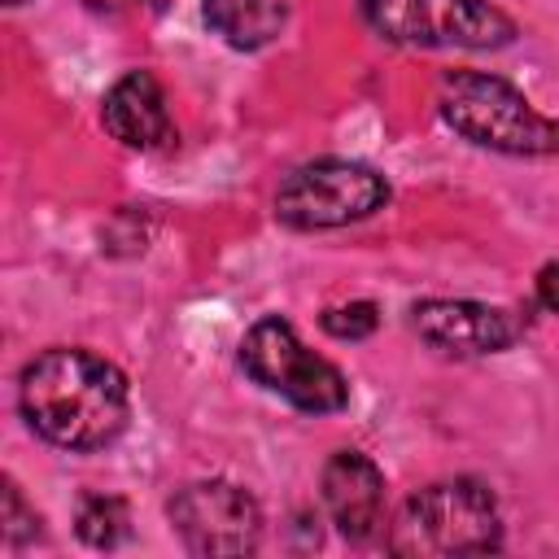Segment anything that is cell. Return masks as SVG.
Returning a JSON list of instances; mask_svg holds the SVG:
<instances>
[{
	"instance_id": "1",
	"label": "cell",
	"mask_w": 559,
	"mask_h": 559,
	"mask_svg": "<svg viewBox=\"0 0 559 559\" xmlns=\"http://www.w3.org/2000/svg\"><path fill=\"white\" fill-rule=\"evenodd\" d=\"M17 406L26 424L57 450L87 454L122 437L131 419L127 376L92 349H44L22 367Z\"/></svg>"
},
{
	"instance_id": "2",
	"label": "cell",
	"mask_w": 559,
	"mask_h": 559,
	"mask_svg": "<svg viewBox=\"0 0 559 559\" xmlns=\"http://www.w3.org/2000/svg\"><path fill=\"white\" fill-rule=\"evenodd\" d=\"M437 109L450 131H459L480 148L511 153V157L559 153V122L533 109V100L498 74H485V70L445 74L437 92Z\"/></svg>"
},
{
	"instance_id": "3",
	"label": "cell",
	"mask_w": 559,
	"mask_h": 559,
	"mask_svg": "<svg viewBox=\"0 0 559 559\" xmlns=\"http://www.w3.org/2000/svg\"><path fill=\"white\" fill-rule=\"evenodd\" d=\"M502 546V515L480 480H437L411 493L389 528V550L406 559L489 555Z\"/></svg>"
},
{
	"instance_id": "4",
	"label": "cell",
	"mask_w": 559,
	"mask_h": 559,
	"mask_svg": "<svg viewBox=\"0 0 559 559\" xmlns=\"http://www.w3.org/2000/svg\"><path fill=\"white\" fill-rule=\"evenodd\" d=\"M362 22L406 48H507L515 22L489 0H358Z\"/></svg>"
},
{
	"instance_id": "5",
	"label": "cell",
	"mask_w": 559,
	"mask_h": 559,
	"mask_svg": "<svg viewBox=\"0 0 559 559\" xmlns=\"http://www.w3.org/2000/svg\"><path fill=\"white\" fill-rule=\"evenodd\" d=\"M240 367L271 393H280L288 406L310 415H332L349 402L345 376L314 349L301 345L288 319L266 314L258 319L240 341Z\"/></svg>"
},
{
	"instance_id": "6",
	"label": "cell",
	"mask_w": 559,
	"mask_h": 559,
	"mask_svg": "<svg viewBox=\"0 0 559 559\" xmlns=\"http://www.w3.org/2000/svg\"><path fill=\"white\" fill-rule=\"evenodd\" d=\"M389 201V179L362 162L319 157L297 166L275 192V218L293 231L345 227L376 214Z\"/></svg>"
},
{
	"instance_id": "7",
	"label": "cell",
	"mask_w": 559,
	"mask_h": 559,
	"mask_svg": "<svg viewBox=\"0 0 559 559\" xmlns=\"http://www.w3.org/2000/svg\"><path fill=\"white\" fill-rule=\"evenodd\" d=\"M166 515L192 555H253L262 542V507L231 480H188L170 493Z\"/></svg>"
},
{
	"instance_id": "8",
	"label": "cell",
	"mask_w": 559,
	"mask_h": 559,
	"mask_svg": "<svg viewBox=\"0 0 559 559\" xmlns=\"http://www.w3.org/2000/svg\"><path fill=\"white\" fill-rule=\"evenodd\" d=\"M411 323L432 349L445 354H498L520 336L511 310L485 301H450V297L419 301L411 310Z\"/></svg>"
},
{
	"instance_id": "9",
	"label": "cell",
	"mask_w": 559,
	"mask_h": 559,
	"mask_svg": "<svg viewBox=\"0 0 559 559\" xmlns=\"http://www.w3.org/2000/svg\"><path fill=\"white\" fill-rule=\"evenodd\" d=\"M323 507L341 537L371 542L384 520V476L380 467L358 450H336L323 463Z\"/></svg>"
},
{
	"instance_id": "10",
	"label": "cell",
	"mask_w": 559,
	"mask_h": 559,
	"mask_svg": "<svg viewBox=\"0 0 559 559\" xmlns=\"http://www.w3.org/2000/svg\"><path fill=\"white\" fill-rule=\"evenodd\" d=\"M100 122H105V131H109L118 144L140 148V153L162 148V144L175 140V122H170L162 83H157L148 70H131V74H122V79L105 92Z\"/></svg>"
},
{
	"instance_id": "11",
	"label": "cell",
	"mask_w": 559,
	"mask_h": 559,
	"mask_svg": "<svg viewBox=\"0 0 559 559\" xmlns=\"http://www.w3.org/2000/svg\"><path fill=\"white\" fill-rule=\"evenodd\" d=\"M201 13L205 26L240 52L271 44L284 26V0H205Z\"/></svg>"
},
{
	"instance_id": "12",
	"label": "cell",
	"mask_w": 559,
	"mask_h": 559,
	"mask_svg": "<svg viewBox=\"0 0 559 559\" xmlns=\"http://www.w3.org/2000/svg\"><path fill=\"white\" fill-rule=\"evenodd\" d=\"M74 528L87 546L96 550H114L118 542H127L131 533V511L122 498L114 493H83L79 498V511H74Z\"/></svg>"
},
{
	"instance_id": "13",
	"label": "cell",
	"mask_w": 559,
	"mask_h": 559,
	"mask_svg": "<svg viewBox=\"0 0 559 559\" xmlns=\"http://www.w3.org/2000/svg\"><path fill=\"white\" fill-rule=\"evenodd\" d=\"M376 323H380V314L371 301H349V306H332L319 314V328L336 341H362L376 332Z\"/></svg>"
},
{
	"instance_id": "14",
	"label": "cell",
	"mask_w": 559,
	"mask_h": 559,
	"mask_svg": "<svg viewBox=\"0 0 559 559\" xmlns=\"http://www.w3.org/2000/svg\"><path fill=\"white\" fill-rule=\"evenodd\" d=\"M31 537H39V515L22 502V489L13 480H4V542L22 546Z\"/></svg>"
},
{
	"instance_id": "15",
	"label": "cell",
	"mask_w": 559,
	"mask_h": 559,
	"mask_svg": "<svg viewBox=\"0 0 559 559\" xmlns=\"http://www.w3.org/2000/svg\"><path fill=\"white\" fill-rule=\"evenodd\" d=\"M537 301H542L550 314H559V262H546V266L537 271Z\"/></svg>"
},
{
	"instance_id": "16",
	"label": "cell",
	"mask_w": 559,
	"mask_h": 559,
	"mask_svg": "<svg viewBox=\"0 0 559 559\" xmlns=\"http://www.w3.org/2000/svg\"><path fill=\"white\" fill-rule=\"evenodd\" d=\"M135 4H144V0H135ZM153 4H157V9H162V0H153Z\"/></svg>"
},
{
	"instance_id": "17",
	"label": "cell",
	"mask_w": 559,
	"mask_h": 559,
	"mask_svg": "<svg viewBox=\"0 0 559 559\" xmlns=\"http://www.w3.org/2000/svg\"><path fill=\"white\" fill-rule=\"evenodd\" d=\"M9 4H22V0H9Z\"/></svg>"
}]
</instances>
